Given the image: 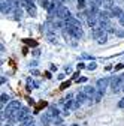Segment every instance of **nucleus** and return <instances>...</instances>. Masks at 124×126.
I'll list each match as a JSON object with an SVG mask.
<instances>
[{"label": "nucleus", "instance_id": "7ed1b4c3", "mask_svg": "<svg viewBox=\"0 0 124 126\" xmlns=\"http://www.w3.org/2000/svg\"><path fill=\"white\" fill-rule=\"evenodd\" d=\"M108 86H111V78L109 77H103V78H100V80H97V83H96V87L100 92H105V89Z\"/></svg>", "mask_w": 124, "mask_h": 126}, {"label": "nucleus", "instance_id": "dca6fc26", "mask_svg": "<svg viewBox=\"0 0 124 126\" xmlns=\"http://www.w3.org/2000/svg\"><path fill=\"white\" fill-rule=\"evenodd\" d=\"M39 5L42 6V8H45L46 11L50 9V6H51V2H48V0H39Z\"/></svg>", "mask_w": 124, "mask_h": 126}, {"label": "nucleus", "instance_id": "4468645a", "mask_svg": "<svg viewBox=\"0 0 124 126\" xmlns=\"http://www.w3.org/2000/svg\"><path fill=\"white\" fill-rule=\"evenodd\" d=\"M109 12H111V17H117V18H118L120 15H121V12H123V11H121L118 6H114V8H112Z\"/></svg>", "mask_w": 124, "mask_h": 126}, {"label": "nucleus", "instance_id": "4be33fe9", "mask_svg": "<svg viewBox=\"0 0 124 126\" xmlns=\"http://www.w3.org/2000/svg\"><path fill=\"white\" fill-rule=\"evenodd\" d=\"M20 2H21V5H23V6H25V8H27L28 5H32V3H33L32 0H20Z\"/></svg>", "mask_w": 124, "mask_h": 126}, {"label": "nucleus", "instance_id": "2eb2a0df", "mask_svg": "<svg viewBox=\"0 0 124 126\" xmlns=\"http://www.w3.org/2000/svg\"><path fill=\"white\" fill-rule=\"evenodd\" d=\"M9 101H11V96H9V94L2 93V96H0V102H2V107H5V104L9 102Z\"/></svg>", "mask_w": 124, "mask_h": 126}, {"label": "nucleus", "instance_id": "ddd939ff", "mask_svg": "<svg viewBox=\"0 0 124 126\" xmlns=\"http://www.w3.org/2000/svg\"><path fill=\"white\" fill-rule=\"evenodd\" d=\"M25 9H27V12H28L30 15H32V17H36V15H37V11H36V6H35V3L28 5Z\"/></svg>", "mask_w": 124, "mask_h": 126}, {"label": "nucleus", "instance_id": "9b49d317", "mask_svg": "<svg viewBox=\"0 0 124 126\" xmlns=\"http://www.w3.org/2000/svg\"><path fill=\"white\" fill-rule=\"evenodd\" d=\"M50 122H52L51 120V117L48 116V114H42V119H40V126H51V123Z\"/></svg>", "mask_w": 124, "mask_h": 126}, {"label": "nucleus", "instance_id": "5701e85b", "mask_svg": "<svg viewBox=\"0 0 124 126\" xmlns=\"http://www.w3.org/2000/svg\"><path fill=\"white\" fill-rule=\"evenodd\" d=\"M52 122H54V125H57V126H61V123H63V120H61L60 117H55Z\"/></svg>", "mask_w": 124, "mask_h": 126}, {"label": "nucleus", "instance_id": "1a4fd4ad", "mask_svg": "<svg viewBox=\"0 0 124 126\" xmlns=\"http://www.w3.org/2000/svg\"><path fill=\"white\" fill-rule=\"evenodd\" d=\"M76 101H78L79 104H84V102H91V99L87 96V94L84 93V92H79L78 94H76V98H75Z\"/></svg>", "mask_w": 124, "mask_h": 126}, {"label": "nucleus", "instance_id": "412c9836", "mask_svg": "<svg viewBox=\"0 0 124 126\" xmlns=\"http://www.w3.org/2000/svg\"><path fill=\"white\" fill-rule=\"evenodd\" d=\"M96 66H97L96 63H94V62H91V63H88V65H87V69H88V71H94Z\"/></svg>", "mask_w": 124, "mask_h": 126}, {"label": "nucleus", "instance_id": "39448f33", "mask_svg": "<svg viewBox=\"0 0 124 126\" xmlns=\"http://www.w3.org/2000/svg\"><path fill=\"white\" fill-rule=\"evenodd\" d=\"M30 117V108H27V107H23L21 108V111H20V116H18V122H25L27 119Z\"/></svg>", "mask_w": 124, "mask_h": 126}, {"label": "nucleus", "instance_id": "b1692460", "mask_svg": "<svg viewBox=\"0 0 124 126\" xmlns=\"http://www.w3.org/2000/svg\"><path fill=\"white\" fill-rule=\"evenodd\" d=\"M118 20H120V24H121V26H124V11L121 12V15L118 17Z\"/></svg>", "mask_w": 124, "mask_h": 126}, {"label": "nucleus", "instance_id": "473e14b6", "mask_svg": "<svg viewBox=\"0 0 124 126\" xmlns=\"http://www.w3.org/2000/svg\"><path fill=\"white\" fill-rule=\"evenodd\" d=\"M84 68H87L84 63H78V69H84Z\"/></svg>", "mask_w": 124, "mask_h": 126}, {"label": "nucleus", "instance_id": "423d86ee", "mask_svg": "<svg viewBox=\"0 0 124 126\" xmlns=\"http://www.w3.org/2000/svg\"><path fill=\"white\" fill-rule=\"evenodd\" d=\"M88 98H96V93H97V87H94V86H85L84 87V90H82Z\"/></svg>", "mask_w": 124, "mask_h": 126}, {"label": "nucleus", "instance_id": "4c0bfd02", "mask_svg": "<svg viewBox=\"0 0 124 126\" xmlns=\"http://www.w3.org/2000/svg\"><path fill=\"white\" fill-rule=\"evenodd\" d=\"M70 126H78V125H76V123H73V125H70Z\"/></svg>", "mask_w": 124, "mask_h": 126}, {"label": "nucleus", "instance_id": "6e6552de", "mask_svg": "<svg viewBox=\"0 0 124 126\" xmlns=\"http://www.w3.org/2000/svg\"><path fill=\"white\" fill-rule=\"evenodd\" d=\"M66 23V26H72V27H81V21L76 18V17H73V15H70V17L64 21Z\"/></svg>", "mask_w": 124, "mask_h": 126}, {"label": "nucleus", "instance_id": "f257e3e1", "mask_svg": "<svg viewBox=\"0 0 124 126\" xmlns=\"http://www.w3.org/2000/svg\"><path fill=\"white\" fill-rule=\"evenodd\" d=\"M21 102L20 101H11L6 107V110L3 113H6V119L12 123V122H18V116L21 111Z\"/></svg>", "mask_w": 124, "mask_h": 126}, {"label": "nucleus", "instance_id": "393cba45", "mask_svg": "<svg viewBox=\"0 0 124 126\" xmlns=\"http://www.w3.org/2000/svg\"><path fill=\"white\" fill-rule=\"evenodd\" d=\"M106 41H108V38H106V33H105V35H103V36H102V38H100L97 42H99V44H105Z\"/></svg>", "mask_w": 124, "mask_h": 126}, {"label": "nucleus", "instance_id": "9d476101", "mask_svg": "<svg viewBox=\"0 0 124 126\" xmlns=\"http://www.w3.org/2000/svg\"><path fill=\"white\" fill-rule=\"evenodd\" d=\"M109 18H111V12L109 11H100L99 21H109Z\"/></svg>", "mask_w": 124, "mask_h": 126}, {"label": "nucleus", "instance_id": "e433bc0d", "mask_svg": "<svg viewBox=\"0 0 124 126\" xmlns=\"http://www.w3.org/2000/svg\"><path fill=\"white\" fill-rule=\"evenodd\" d=\"M3 126H12V123H8V125H3Z\"/></svg>", "mask_w": 124, "mask_h": 126}, {"label": "nucleus", "instance_id": "f3484780", "mask_svg": "<svg viewBox=\"0 0 124 126\" xmlns=\"http://www.w3.org/2000/svg\"><path fill=\"white\" fill-rule=\"evenodd\" d=\"M21 126H35V119H33V117H28L25 122H23Z\"/></svg>", "mask_w": 124, "mask_h": 126}, {"label": "nucleus", "instance_id": "cd10ccee", "mask_svg": "<svg viewBox=\"0 0 124 126\" xmlns=\"http://www.w3.org/2000/svg\"><path fill=\"white\" fill-rule=\"evenodd\" d=\"M69 86H70V83H69V81H66V83H63V84L60 86V89H66V87H69Z\"/></svg>", "mask_w": 124, "mask_h": 126}, {"label": "nucleus", "instance_id": "aec40b11", "mask_svg": "<svg viewBox=\"0 0 124 126\" xmlns=\"http://www.w3.org/2000/svg\"><path fill=\"white\" fill-rule=\"evenodd\" d=\"M103 96H105V92H100V90H97V93H96V98H94V101H96V102H99V101H100V99H102Z\"/></svg>", "mask_w": 124, "mask_h": 126}, {"label": "nucleus", "instance_id": "72a5a7b5", "mask_svg": "<svg viewBox=\"0 0 124 126\" xmlns=\"http://www.w3.org/2000/svg\"><path fill=\"white\" fill-rule=\"evenodd\" d=\"M73 78H75V80H79V72H75L73 74Z\"/></svg>", "mask_w": 124, "mask_h": 126}, {"label": "nucleus", "instance_id": "c9c22d12", "mask_svg": "<svg viewBox=\"0 0 124 126\" xmlns=\"http://www.w3.org/2000/svg\"><path fill=\"white\" fill-rule=\"evenodd\" d=\"M117 35H118V36H124V32H118Z\"/></svg>", "mask_w": 124, "mask_h": 126}, {"label": "nucleus", "instance_id": "7c9ffc66", "mask_svg": "<svg viewBox=\"0 0 124 126\" xmlns=\"http://www.w3.org/2000/svg\"><path fill=\"white\" fill-rule=\"evenodd\" d=\"M70 71H72V69H70V66H64V74H66V72H67V74H70Z\"/></svg>", "mask_w": 124, "mask_h": 126}, {"label": "nucleus", "instance_id": "bb28decb", "mask_svg": "<svg viewBox=\"0 0 124 126\" xmlns=\"http://www.w3.org/2000/svg\"><path fill=\"white\" fill-rule=\"evenodd\" d=\"M118 108H124V98L120 99V102H118Z\"/></svg>", "mask_w": 124, "mask_h": 126}, {"label": "nucleus", "instance_id": "a211bd4d", "mask_svg": "<svg viewBox=\"0 0 124 126\" xmlns=\"http://www.w3.org/2000/svg\"><path fill=\"white\" fill-rule=\"evenodd\" d=\"M103 6L106 8V9H112L114 8V3H112V0H103Z\"/></svg>", "mask_w": 124, "mask_h": 126}, {"label": "nucleus", "instance_id": "6ab92c4d", "mask_svg": "<svg viewBox=\"0 0 124 126\" xmlns=\"http://www.w3.org/2000/svg\"><path fill=\"white\" fill-rule=\"evenodd\" d=\"M76 6H78V9H85V6H87V2H85V0H78V3H76Z\"/></svg>", "mask_w": 124, "mask_h": 126}, {"label": "nucleus", "instance_id": "0eeeda50", "mask_svg": "<svg viewBox=\"0 0 124 126\" xmlns=\"http://www.w3.org/2000/svg\"><path fill=\"white\" fill-rule=\"evenodd\" d=\"M15 11V8L12 6V3L9 2V0H6V2H2V14H11V12H13Z\"/></svg>", "mask_w": 124, "mask_h": 126}, {"label": "nucleus", "instance_id": "c756f323", "mask_svg": "<svg viewBox=\"0 0 124 126\" xmlns=\"http://www.w3.org/2000/svg\"><path fill=\"white\" fill-rule=\"evenodd\" d=\"M39 54H40V51H39V50H37V48H36V50H35V51H33V56H35V57H37V56H39Z\"/></svg>", "mask_w": 124, "mask_h": 126}, {"label": "nucleus", "instance_id": "2f4dec72", "mask_svg": "<svg viewBox=\"0 0 124 126\" xmlns=\"http://www.w3.org/2000/svg\"><path fill=\"white\" fill-rule=\"evenodd\" d=\"M85 81H87V78H85V77H81L79 80H78V83H85Z\"/></svg>", "mask_w": 124, "mask_h": 126}, {"label": "nucleus", "instance_id": "c85d7f7f", "mask_svg": "<svg viewBox=\"0 0 124 126\" xmlns=\"http://www.w3.org/2000/svg\"><path fill=\"white\" fill-rule=\"evenodd\" d=\"M123 68H124V63H120V65L115 66V71H120V69H123Z\"/></svg>", "mask_w": 124, "mask_h": 126}, {"label": "nucleus", "instance_id": "f8f14e48", "mask_svg": "<svg viewBox=\"0 0 124 126\" xmlns=\"http://www.w3.org/2000/svg\"><path fill=\"white\" fill-rule=\"evenodd\" d=\"M46 114L51 117V120H54L55 117H58V110H57L55 107H50V110L46 111Z\"/></svg>", "mask_w": 124, "mask_h": 126}, {"label": "nucleus", "instance_id": "f03ea898", "mask_svg": "<svg viewBox=\"0 0 124 126\" xmlns=\"http://www.w3.org/2000/svg\"><path fill=\"white\" fill-rule=\"evenodd\" d=\"M64 30L67 32V35H69V36H72L73 39H79V38H82V29H81V27L66 26V29H64Z\"/></svg>", "mask_w": 124, "mask_h": 126}, {"label": "nucleus", "instance_id": "20e7f679", "mask_svg": "<svg viewBox=\"0 0 124 126\" xmlns=\"http://www.w3.org/2000/svg\"><path fill=\"white\" fill-rule=\"evenodd\" d=\"M70 15H72V14L69 12V9H67L64 5H63V6H60L58 11H57V17H58L60 20H63V21H66V20L70 17Z\"/></svg>", "mask_w": 124, "mask_h": 126}, {"label": "nucleus", "instance_id": "a878e982", "mask_svg": "<svg viewBox=\"0 0 124 126\" xmlns=\"http://www.w3.org/2000/svg\"><path fill=\"white\" fill-rule=\"evenodd\" d=\"M55 38H57L55 35H48V39H50L51 42H57V39H55Z\"/></svg>", "mask_w": 124, "mask_h": 126}, {"label": "nucleus", "instance_id": "f704fd0d", "mask_svg": "<svg viewBox=\"0 0 124 126\" xmlns=\"http://www.w3.org/2000/svg\"><path fill=\"white\" fill-rule=\"evenodd\" d=\"M32 74H33V75H40V74H39V71H36V69H35V71H32Z\"/></svg>", "mask_w": 124, "mask_h": 126}]
</instances>
